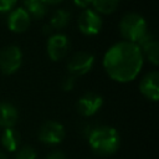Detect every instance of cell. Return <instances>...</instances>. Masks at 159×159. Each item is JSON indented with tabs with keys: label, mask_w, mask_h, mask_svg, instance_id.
<instances>
[{
	"label": "cell",
	"mask_w": 159,
	"mask_h": 159,
	"mask_svg": "<svg viewBox=\"0 0 159 159\" xmlns=\"http://www.w3.org/2000/svg\"><path fill=\"white\" fill-rule=\"evenodd\" d=\"M143 65V53L137 43L123 41L112 46L103 58L107 73L118 82H129L137 77Z\"/></svg>",
	"instance_id": "1"
},
{
	"label": "cell",
	"mask_w": 159,
	"mask_h": 159,
	"mask_svg": "<svg viewBox=\"0 0 159 159\" xmlns=\"http://www.w3.org/2000/svg\"><path fill=\"white\" fill-rule=\"evenodd\" d=\"M93 62H94L93 55L88 52H77L76 55L72 56L67 67L73 76H82L92 68Z\"/></svg>",
	"instance_id": "7"
},
{
	"label": "cell",
	"mask_w": 159,
	"mask_h": 159,
	"mask_svg": "<svg viewBox=\"0 0 159 159\" xmlns=\"http://www.w3.org/2000/svg\"><path fill=\"white\" fill-rule=\"evenodd\" d=\"M119 1L120 0H92V4L98 12L111 14L118 7Z\"/></svg>",
	"instance_id": "17"
},
{
	"label": "cell",
	"mask_w": 159,
	"mask_h": 159,
	"mask_svg": "<svg viewBox=\"0 0 159 159\" xmlns=\"http://www.w3.org/2000/svg\"><path fill=\"white\" fill-rule=\"evenodd\" d=\"M140 92L152 101L159 98V73L153 71L148 73L140 82Z\"/></svg>",
	"instance_id": "10"
},
{
	"label": "cell",
	"mask_w": 159,
	"mask_h": 159,
	"mask_svg": "<svg viewBox=\"0 0 159 159\" xmlns=\"http://www.w3.org/2000/svg\"><path fill=\"white\" fill-rule=\"evenodd\" d=\"M21 61L22 53L17 46H7L0 52V68L6 75L16 72L21 66Z\"/></svg>",
	"instance_id": "4"
},
{
	"label": "cell",
	"mask_w": 159,
	"mask_h": 159,
	"mask_svg": "<svg viewBox=\"0 0 159 159\" xmlns=\"http://www.w3.org/2000/svg\"><path fill=\"white\" fill-rule=\"evenodd\" d=\"M16 0H0V12L9 11L14 7Z\"/></svg>",
	"instance_id": "20"
},
{
	"label": "cell",
	"mask_w": 159,
	"mask_h": 159,
	"mask_svg": "<svg viewBox=\"0 0 159 159\" xmlns=\"http://www.w3.org/2000/svg\"><path fill=\"white\" fill-rule=\"evenodd\" d=\"M138 47L140 48V51H143L147 57L149 58V61L153 65H158V60H159V46L157 40L154 39V36L149 32H147L139 41H138Z\"/></svg>",
	"instance_id": "11"
},
{
	"label": "cell",
	"mask_w": 159,
	"mask_h": 159,
	"mask_svg": "<svg viewBox=\"0 0 159 159\" xmlns=\"http://www.w3.org/2000/svg\"><path fill=\"white\" fill-rule=\"evenodd\" d=\"M20 134L14 128H5L2 135H1V143L2 147L7 152H16L20 148Z\"/></svg>",
	"instance_id": "14"
},
{
	"label": "cell",
	"mask_w": 159,
	"mask_h": 159,
	"mask_svg": "<svg viewBox=\"0 0 159 159\" xmlns=\"http://www.w3.org/2000/svg\"><path fill=\"white\" fill-rule=\"evenodd\" d=\"M75 1V4L77 5V6H80V7H87L91 2H92V0H73Z\"/></svg>",
	"instance_id": "22"
},
{
	"label": "cell",
	"mask_w": 159,
	"mask_h": 159,
	"mask_svg": "<svg viewBox=\"0 0 159 159\" xmlns=\"http://www.w3.org/2000/svg\"><path fill=\"white\" fill-rule=\"evenodd\" d=\"M60 1H62V0H43L45 4H57Z\"/></svg>",
	"instance_id": "23"
},
{
	"label": "cell",
	"mask_w": 159,
	"mask_h": 159,
	"mask_svg": "<svg viewBox=\"0 0 159 159\" xmlns=\"http://www.w3.org/2000/svg\"><path fill=\"white\" fill-rule=\"evenodd\" d=\"M103 99L101 96L96 94V93H86L84 96H82L78 102H77V111L84 116V117H89L93 116L101 107H102Z\"/></svg>",
	"instance_id": "9"
},
{
	"label": "cell",
	"mask_w": 159,
	"mask_h": 159,
	"mask_svg": "<svg viewBox=\"0 0 159 159\" xmlns=\"http://www.w3.org/2000/svg\"><path fill=\"white\" fill-rule=\"evenodd\" d=\"M15 159H37V153L32 147L25 145L17 150Z\"/></svg>",
	"instance_id": "18"
},
{
	"label": "cell",
	"mask_w": 159,
	"mask_h": 159,
	"mask_svg": "<svg viewBox=\"0 0 159 159\" xmlns=\"http://www.w3.org/2000/svg\"><path fill=\"white\" fill-rule=\"evenodd\" d=\"M7 25L14 32H22L30 25V15L26 12V10L19 7L10 14Z\"/></svg>",
	"instance_id": "12"
},
{
	"label": "cell",
	"mask_w": 159,
	"mask_h": 159,
	"mask_svg": "<svg viewBox=\"0 0 159 159\" xmlns=\"http://www.w3.org/2000/svg\"><path fill=\"white\" fill-rule=\"evenodd\" d=\"M70 47L68 39L65 35H53L47 41V52L51 60L58 61L67 53Z\"/></svg>",
	"instance_id": "8"
},
{
	"label": "cell",
	"mask_w": 159,
	"mask_h": 159,
	"mask_svg": "<svg viewBox=\"0 0 159 159\" xmlns=\"http://www.w3.org/2000/svg\"><path fill=\"white\" fill-rule=\"evenodd\" d=\"M26 12L32 15L35 19H41L46 14V4L43 0H25L24 1Z\"/></svg>",
	"instance_id": "15"
},
{
	"label": "cell",
	"mask_w": 159,
	"mask_h": 159,
	"mask_svg": "<svg viewBox=\"0 0 159 159\" xmlns=\"http://www.w3.org/2000/svg\"><path fill=\"white\" fill-rule=\"evenodd\" d=\"M65 128L61 123L55 120H48L43 123L39 130V139L48 145L58 144L65 138Z\"/></svg>",
	"instance_id": "5"
},
{
	"label": "cell",
	"mask_w": 159,
	"mask_h": 159,
	"mask_svg": "<svg viewBox=\"0 0 159 159\" xmlns=\"http://www.w3.org/2000/svg\"><path fill=\"white\" fill-rule=\"evenodd\" d=\"M88 143L96 154L101 157H108L118 150L120 138L114 128L107 125H97L91 132Z\"/></svg>",
	"instance_id": "2"
},
{
	"label": "cell",
	"mask_w": 159,
	"mask_h": 159,
	"mask_svg": "<svg viewBox=\"0 0 159 159\" xmlns=\"http://www.w3.org/2000/svg\"><path fill=\"white\" fill-rule=\"evenodd\" d=\"M19 113L17 109L7 102L0 103V125L5 128H12L17 122Z\"/></svg>",
	"instance_id": "13"
},
{
	"label": "cell",
	"mask_w": 159,
	"mask_h": 159,
	"mask_svg": "<svg viewBox=\"0 0 159 159\" xmlns=\"http://www.w3.org/2000/svg\"><path fill=\"white\" fill-rule=\"evenodd\" d=\"M119 29L122 32V36L127 40L128 42H138L148 31H147V24L145 20L138 15V14H127L123 16Z\"/></svg>",
	"instance_id": "3"
},
{
	"label": "cell",
	"mask_w": 159,
	"mask_h": 159,
	"mask_svg": "<svg viewBox=\"0 0 159 159\" xmlns=\"http://www.w3.org/2000/svg\"><path fill=\"white\" fill-rule=\"evenodd\" d=\"M0 159H7V158H6V155H5L4 153H1V152H0Z\"/></svg>",
	"instance_id": "24"
},
{
	"label": "cell",
	"mask_w": 159,
	"mask_h": 159,
	"mask_svg": "<svg viewBox=\"0 0 159 159\" xmlns=\"http://www.w3.org/2000/svg\"><path fill=\"white\" fill-rule=\"evenodd\" d=\"M80 30L86 35H96L102 27V19L93 10H83L78 17Z\"/></svg>",
	"instance_id": "6"
},
{
	"label": "cell",
	"mask_w": 159,
	"mask_h": 159,
	"mask_svg": "<svg viewBox=\"0 0 159 159\" xmlns=\"http://www.w3.org/2000/svg\"><path fill=\"white\" fill-rule=\"evenodd\" d=\"M86 159H89V158H86Z\"/></svg>",
	"instance_id": "25"
},
{
	"label": "cell",
	"mask_w": 159,
	"mask_h": 159,
	"mask_svg": "<svg viewBox=\"0 0 159 159\" xmlns=\"http://www.w3.org/2000/svg\"><path fill=\"white\" fill-rule=\"evenodd\" d=\"M46 159H66V155L61 150H53L50 154H47Z\"/></svg>",
	"instance_id": "21"
},
{
	"label": "cell",
	"mask_w": 159,
	"mask_h": 159,
	"mask_svg": "<svg viewBox=\"0 0 159 159\" xmlns=\"http://www.w3.org/2000/svg\"><path fill=\"white\" fill-rule=\"evenodd\" d=\"M70 17H71V15H70L68 11H66V10H57L52 15L48 25L51 26V29H62V27H65L67 25Z\"/></svg>",
	"instance_id": "16"
},
{
	"label": "cell",
	"mask_w": 159,
	"mask_h": 159,
	"mask_svg": "<svg viewBox=\"0 0 159 159\" xmlns=\"http://www.w3.org/2000/svg\"><path fill=\"white\" fill-rule=\"evenodd\" d=\"M75 80H76L75 76H67L66 78H63V81L61 83L63 91H71V89H73V87H75Z\"/></svg>",
	"instance_id": "19"
}]
</instances>
